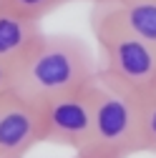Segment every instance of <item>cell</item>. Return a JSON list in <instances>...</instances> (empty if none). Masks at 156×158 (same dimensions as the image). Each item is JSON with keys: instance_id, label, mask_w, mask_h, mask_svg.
<instances>
[{"instance_id": "3", "label": "cell", "mask_w": 156, "mask_h": 158, "mask_svg": "<svg viewBox=\"0 0 156 158\" xmlns=\"http://www.w3.org/2000/svg\"><path fill=\"white\" fill-rule=\"evenodd\" d=\"M91 33L101 50V73L146 95L156 83V50L131 33L91 20Z\"/></svg>"}, {"instance_id": "11", "label": "cell", "mask_w": 156, "mask_h": 158, "mask_svg": "<svg viewBox=\"0 0 156 158\" xmlns=\"http://www.w3.org/2000/svg\"><path fill=\"white\" fill-rule=\"evenodd\" d=\"M71 158H98L96 153H91V151H73V156Z\"/></svg>"}, {"instance_id": "6", "label": "cell", "mask_w": 156, "mask_h": 158, "mask_svg": "<svg viewBox=\"0 0 156 158\" xmlns=\"http://www.w3.org/2000/svg\"><path fill=\"white\" fill-rule=\"evenodd\" d=\"M91 20L121 28L156 50V0H113L93 5Z\"/></svg>"}, {"instance_id": "13", "label": "cell", "mask_w": 156, "mask_h": 158, "mask_svg": "<svg viewBox=\"0 0 156 158\" xmlns=\"http://www.w3.org/2000/svg\"><path fill=\"white\" fill-rule=\"evenodd\" d=\"M83 3H91V5H106V3H113V0H83Z\"/></svg>"}, {"instance_id": "9", "label": "cell", "mask_w": 156, "mask_h": 158, "mask_svg": "<svg viewBox=\"0 0 156 158\" xmlns=\"http://www.w3.org/2000/svg\"><path fill=\"white\" fill-rule=\"evenodd\" d=\"M144 153L156 156V95H144Z\"/></svg>"}, {"instance_id": "8", "label": "cell", "mask_w": 156, "mask_h": 158, "mask_svg": "<svg viewBox=\"0 0 156 158\" xmlns=\"http://www.w3.org/2000/svg\"><path fill=\"white\" fill-rule=\"evenodd\" d=\"M66 3H73V0H0V5L18 13V15H25L30 20H41L48 18L50 13H55L58 8H63Z\"/></svg>"}, {"instance_id": "7", "label": "cell", "mask_w": 156, "mask_h": 158, "mask_svg": "<svg viewBox=\"0 0 156 158\" xmlns=\"http://www.w3.org/2000/svg\"><path fill=\"white\" fill-rule=\"evenodd\" d=\"M43 33L41 20H30L0 5V60L15 68V63L38 43Z\"/></svg>"}, {"instance_id": "2", "label": "cell", "mask_w": 156, "mask_h": 158, "mask_svg": "<svg viewBox=\"0 0 156 158\" xmlns=\"http://www.w3.org/2000/svg\"><path fill=\"white\" fill-rule=\"evenodd\" d=\"M91 95L93 133L86 151L98 158H131L144 153V95L101 70L91 81Z\"/></svg>"}, {"instance_id": "12", "label": "cell", "mask_w": 156, "mask_h": 158, "mask_svg": "<svg viewBox=\"0 0 156 158\" xmlns=\"http://www.w3.org/2000/svg\"><path fill=\"white\" fill-rule=\"evenodd\" d=\"M8 98H10V93H5V95H0V113L5 110V103H8Z\"/></svg>"}, {"instance_id": "14", "label": "cell", "mask_w": 156, "mask_h": 158, "mask_svg": "<svg viewBox=\"0 0 156 158\" xmlns=\"http://www.w3.org/2000/svg\"><path fill=\"white\" fill-rule=\"evenodd\" d=\"M149 93H154V95H156V83H154V88H151V90H149Z\"/></svg>"}, {"instance_id": "4", "label": "cell", "mask_w": 156, "mask_h": 158, "mask_svg": "<svg viewBox=\"0 0 156 158\" xmlns=\"http://www.w3.org/2000/svg\"><path fill=\"white\" fill-rule=\"evenodd\" d=\"M43 110V143L63 146L73 151H86L93 133V95L91 83L53 95L38 103Z\"/></svg>"}, {"instance_id": "1", "label": "cell", "mask_w": 156, "mask_h": 158, "mask_svg": "<svg viewBox=\"0 0 156 158\" xmlns=\"http://www.w3.org/2000/svg\"><path fill=\"white\" fill-rule=\"evenodd\" d=\"M96 53L76 35L43 33L13 68V93L23 101L43 103L91 83L98 75Z\"/></svg>"}, {"instance_id": "5", "label": "cell", "mask_w": 156, "mask_h": 158, "mask_svg": "<svg viewBox=\"0 0 156 158\" xmlns=\"http://www.w3.org/2000/svg\"><path fill=\"white\" fill-rule=\"evenodd\" d=\"M43 135L41 106L10 93L5 110L0 113V158H25L38 143H43Z\"/></svg>"}, {"instance_id": "10", "label": "cell", "mask_w": 156, "mask_h": 158, "mask_svg": "<svg viewBox=\"0 0 156 158\" xmlns=\"http://www.w3.org/2000/svg\"><path fill=\"white\" fill-rule=\"evenodd\" d=\"M13 93V65L0 60V95Z\"/></svg>"}]
</instances>
